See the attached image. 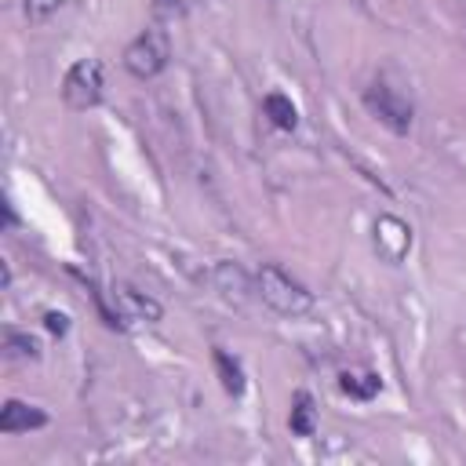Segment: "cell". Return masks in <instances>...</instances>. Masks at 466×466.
I'll use <instances>...</instances> for the list:
<instances>
[{"label":"cell","mask_w":466,"mask_h":466,"mask_svg":"<svg viewBox=\"0 0 466 466\" xmlns=\"http://www.w3.org/2000/svg\"><path fill=\"white\" fill-rule=\"evenodd\" d=\"M255 295L273 309V313H280V317H306V313H313V291L306 288V284H299L291 273H284L280 266H273V262H266V266H258V273H255Z\"/></svg>","instance_id":"1"},{"label":"cell","mask_w":466,"mask_h":466,"mask_svg":"<svg viewBox=\"0 0 466 466\" xmlns=\"http://www.w3.org/2000/svg\"><path fill=\"white\" fill-rule=\"evenodd\" d=\"M167 58H171V40H167V33H164L160 25L142 29V33L124 47V69H127L131 76H138V80L157 76V73L167 66Z\"/></svg>","instance_id":"2"},{"label":"cell","mask_w":466,"mask_h":466,"mask_svg":"<svg viewBox=\"0 0 466 466\" xmlns=\"http://www.w3.org/2000/svg\"><path fill=\"white\" fill-rule=\"evenodd\" d=\"M102 87H106V76H102V62L98 58H76L62 76V98H66L69 109L98 106Z\"/></svg>","instance_id":"3"},{"label":"cell","mask_w":466,"mask_h":466,"mask_svg":"<svg viewBox=\"0 0 466 466\" xmlns=\"http://www.w3.org/2000/svg\"><path fill=\"white\" fill-rule=\"evenodd\" d=\"M364 106H368V113H371L379 124H386L393 135H408V131H411L415 109H411V102H408L397 87L375 80V84L364 91Z\"/></svg>","instance_id":"4"},{"label":"cell","mask_w":466,"mask_h":466,"mask_svg":"<svg viewBox=\"0 0 466 466\" xmlns=\"http://www.w3.org/2000/svg\"><path fill=\"white\" fill-rule=\"evenodd\" d=\"M109 299H113V317H116V324H120V320L157 324V320L164 317V306H160L153 295H146V291H138V288H131V284H113Z\"/></svg>","instance_id":"5"},{"label":"cell","mask_w":466,"mask_h":466,"mask_svg":"<svg viewBox=\"0 0 466 466\" xmlns=\"http://www.w3.org/2000/svg\"><path fill=\"white\" fill-rule=\"evenodd\" d=\"M371 240H375V251L386 262H400L411 251V226L400 222L397 215H379L375 226H371Z\"/></svg>","instance_id":"6"},{"label":"cell","mask_w":466,"mask_h":466,"mask_svg":"<svg viewBox=\"0 0 466 466\" xmlns=\"http://www.w3.org/2000/svg\"><path fill=\"white\" fill-rule=\"evenodd\" d=\"M211 284H215V291H218L226 302H233V306H244V302L255 295V277H248L237 262H218V266L211 269Z\"/></svg>","instance_id":"7"},{"label":"cell","mask_w":466,"mask_h":466,"mask_svg":"<svg viewBox=\"0 0 466 466\" xmlns=\"http://www.w3.org/2000/svg\"><path fill=\"white\" fill-rule=\"evenodd\" d=\"M47 426V415L36 408V404H25V400H4L0 408V433H29V430H40Z\"/></svg>","instance_id":"8"},{"label":"cell","mask_w":466,"mask_h":466,"mask_svg":"<svg viewBox=\"0 0 466 466\" xmlns=\"http://www.w3.org/2000/svg\"><path fill=\"white\" fill-rule=\"evenodd\" d=\"M262 113H266L280 131H291V127L299 124V109H295V102H291L288 95H280V91H269V95L262 98Z\"/></svg>","instance_id":"9"},{"label":"cell","mask_w":466,"mask_h":466,"mask_svg":"<svg viewBox=\"0 0 466 466\" xmlns=\"http://www.w3.org/2000/svg\"><path fill=\"white\" fill-rule=\"evenodd\" d=\"M291 433H299V437H309L313 430H317V408H313V397L306 393V390H299L295 393V400H291Z\"/></svg>","instance_id":"10"},{"label":"cell","mask_w":466,"mask_h":466,"mask_svg":"<svg viewBox=\"0 0 466 466\" xmlns=\"http://www.w3.org/2000/svg\"><path fill=\"white\" fill-rule=\"evenodd\" d=\"M215 371H218V379H222V390H226V393H233V397H240V393H244V368H240V360H237V357H229L226 350H215Z\"/></svg>","instance_id":"11"},{"label":"cell","mask_w":466,"mask_h":466,"mask_svg":"<svg viewBox=\"0 0 466 466\" xmlns=\"http://www.w3.org/2000/svg\"><path fill=\"white\" fill-rule=\"evenodd\" d=\"M4 350H7L11 360H40V342L29 331H18V328L4 331Z\"/></svg>","instance_id":"12"},{"label":"cell","mask_w":466,"mask_h":466,"mask_svg":"<svg viewBox=\"0 0 466 466\" xmlns=\"http://www.w3.org/2000/svg\"><path fill=\"white\" fill-rule=\"evenodd\" d=\"M339 386H342V393H350L357 400H371L379 393V375H371V371H342Z\"/></svg>","instance_id":"13"},{"label":"cell","mask_w":466,"mask_h":466,"mask_svg":"<svg viewBox=\"0 0 466 466\" xmlns=\"http://www.w3.org/2000/svg\"><path fill=\"white\" fill-rule=\"evenodd\" d=\"M66 0H22V7H25V18L33 22V25H40V22H47L58 7H62Z\"/></svg>","instance_id":"14"},{"label":"cell","mask_w":466,"mask_h":466,"mask_svg":"<svg viewBox=\"0 0 466 466\" xmlns=\"http://www.w3.org/2000/svg\"><path fill=\"white\" fill-rule=\"evenodd\" d=\"M44 324H47V331H55V335H66V331H69V317L58 313V309H47V313H44Z\"/></svg>","instance_id":"15"},{"label":"cell","mask_w":466,"mask_h":466,"mask_svg":"<svg viewBox=\"0 0 466 466\" xmlns=\"http://www.w3.org/2000/svg\"><path fill=\"white\" fill-rule=\"evenodd\" d=\"M189 7V0H157V11H164V15H182Z\"/></svg>","instance_id":"16"}]
</instances>
